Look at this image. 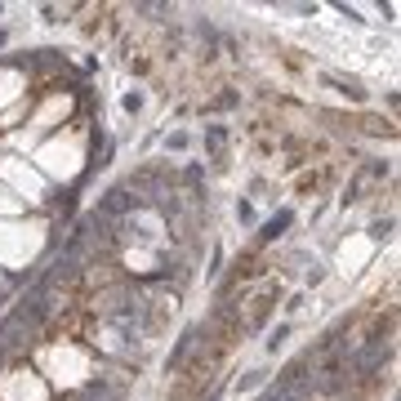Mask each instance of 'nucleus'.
I'll list each match as a JSON object with an SVG mask.
<instances>
[{
	"instance_id": "nucleus-1",
	"label": "nucleus",
	"mask_w": 401,
	"mask_h": 401,
	"mask_svg": "<svg viewBox=\"0 0 401 401\" xmlns=\"http://www.w3.org/2000/svg\"><path fill=\"white\" fill-rule=\"evenodd\" d=\"M290 219H294L290 210H281L277 219H267V223H263V241H277V237H286V228H290Z\"/></svg>"
},
{
	"instance_id": "nucleus-2",
	"label": "nucleus",
	"mask_w": 401,
	"mask_h": 401,
	"mask_svg": "<svg viewBox=\"0 0 401 401\" xmlns=\"http://www.w3.org/2000/svg\"><path fill=\"white\" fill-rule=\"evenodd\" d=\"M286 334H290V321H281V326H277L272 334H267V353H277V348L286 343Z\"/></svg>"
},
{
	"instance_id": "nucleus-3",
	"label": "nucleus",
	"mask_w": 401,
	"mask_h": 401,
	"mask_svg": "<svg viewBox=\"0 0 401 401\" xmlns=\"http://www.w3.org/2000/svg\"><path fill=\"white\" fill-rule=\"evenodd\" d=\"M259 383H263V370H250V375L237 383V388H241V392H250V388H259Z\"/></svg>"
}]
</instances>
